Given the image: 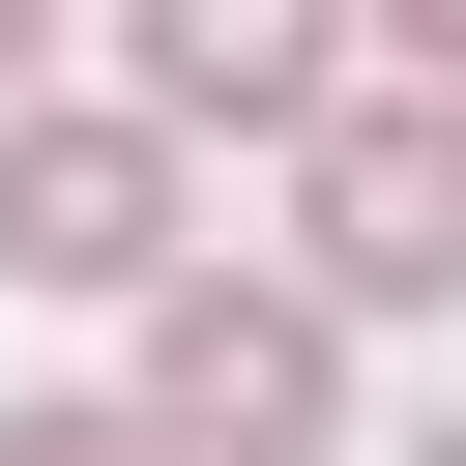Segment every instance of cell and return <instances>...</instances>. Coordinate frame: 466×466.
I'll return each instance as SVG.
<instances>
[{
    "instance_id": "obj_2",
    "label": "cell",
    "mask_w": 466,
    "mask_h": 466,
    "mask_svg": "<svg viewBox=\"0 0 466 466\" xmlns=\"http://www.w3.org/2000/svg\"><path fill=\"white\" fill-rule=\"evenodd\" d=\"M291 291H320V320H437V291H466V116L350 87V116L291 146Z\"/></svg>"
},
{
    "instance_id": "obj_6",
    "label": "cell",
    "mask_w": 466,
    "mask_h": 466,
    "mask_svg": "<svg viewBox=\"0 0 466 466\" xmlns=\"http://www.w3.org/2000/svg\"><path fill=\"white\" fill-rule=\"evenodd\" d=\"M0 116H58V58H29V0H0Z\"/></svg>"
},
{
    "instance_id": "obj_3",
    "label": "cell",
    "mask_w": 466,
    "mask_h": 466,
    "mask_svg": "<svg viewBox=\"0 0 466 466\" xmlns=\"http://www.w3.org/2000/svg\"><path fill=\"white\" fill-rule=\"evenodd\" d=\"M204 262V204H175V146L116 116V87H58V116H0V291H175Z\"/></svg>"
},
{
    "instance_id": "obj_7",
    "label": "cell",
    "mask_w": 466,
    "mask_h": 466,
    "mask_svg": "<svg viewBox=\"0 0 466 466\" xmlns=\"http://www.w3.org/2000/svg\"><path fill=\"white\" fill-rule=\"evenodd\" d=\"M408 466H466V408H437V437H408Z\"/></svg>"
},
{
    "instance_id": "obj_5",
    "label": "cell",
    "mask_w": 466,
    "mask_h": 466,
    "mask_svg": "<svg viewBox=\"0 0 466 466\" xmlns=\"http://www.w3.org/2000/svg\"><path fill=\"white\" fill-rule=\"evenodd\" d=\"M0 466H175L146 408H0Z\"/></svg>"
},
{
    "instance_id": "obj_4",
    "label": "cell",
    "mask_w": 466,
    "mask_h": 466,
    "mask_svg": "<svg viewBox=\"0 0 466 466\" xmlns=\"http://www.w3.org/2000/svg\"><path fill=\"white\" fill-rule=\"evenodd\" d=\"M116 116H146V146H320V116H350V29H320V0H146V29H116Z\"/></svg>"
},
{
    "instance_id": "obj_1",
    "label": "cell",
    "mask_w": 466,
    "mask_h": 466,
    "mask_svg": "<svg viewBox=\"0 0 466 466\" xmlns=\"http://www.w3.org/2000/svg\"><path fill=\"white\" fill-rule=\"evenodd\" d=\"M116 408H146L175 466H320V437H350V320H320L291 262H175V291H146V379H116Z\"/></svg>"
}]
</instances>
